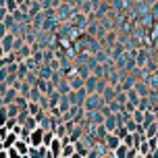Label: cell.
I'll list each match as a JSON object with an SVG mask.
<instances>
[{
    "instance_id": "obj_1",
    "label": "cell",
    "mask_w": 158,
    "mask_h": 158,
    "mask_svg": "<svg viewBox=\"0 0 158 158\" xmlns=\"http://www.w3.org/2000/svg\"><path fill=\"white\" fill-rule=\"evenodd\" d=\"M104 98H100V94H87V98H85V102H83V108H85V112H94V110H98V108H102L104 106Z\"/></svg>"
},
{
    "instance_id": "obj_2",
    "label": "cell",
    "mask_w": 158,
    "mask_h": 158,
    "mask_svg": "<svg viewBox=\"0 0 158 158\" xmlns=\"http://www.w3.org/2000/svg\"><path fill=\"white\" fill-rule=\"evenodd\" d=\"M67 96H69V102L71 104H81L83 106V102H85V98H87V89H85V85L79 87V89H69Z\"/></svg>"
},
{
    "instance_id": "obj_3",
    "label": "cell",
    "mask_w": 158,
    "mask_h": 158,
    "mask_svg": "<svg viewBox=\"0 0 158 158\" xmlns=\"http://www.w3.org/2000/svg\"><path fill=\"white\" fill-rule=\"evenodd\" d=\"M104 143H106V148L108 150H117L118 148V143H121V137H118L117 133H106V137H104Z\"/></svg>"
},
{
    "instance_id": "obj_4",
    "label": "cell",
    "mask_w": 158,
    "mask_h": 158,
    "mask_svg": "<svg viewBox=\"0 0 158 158\" xmlns=\"http://www.w3.org/2000/svg\"><path fill=\"white\" fill-rule=\"evenodd\" d=\"M15 33L8 31L4 38H2V48H4V52H10V50H15Z\"/></svg>"
},
{
    "instance_id": "obj_5",
    "label": "cell",
    "mask_w": 158,
    "mask_h": 158,
    "mask_svg": "<svg viewBox=\"0 0 158 158\" xmlns=\"http://www.w3.org/2000/svg\"><path fill=\"white\" fill-rule=\"evenodd\" d=\"M17 96H19L17 87H6V89H4V98L0 100V104H10V102H15Z\"/></svg>"
},
{
    "instance_id": "obj_6",
    "label": "cell",
    "mask_w": 158,
    "mask_h": 158,
    "mask_svg": "<svg viewBox=\"0 0 158 158\" xmlns=\"http://www.w3.org/2000/svg\"><path fill=\"white\" fill-rule=\"evenodd\" d=\"M98 75H87L85 77V89H87V94H94L96 92V85H98Z\"/></svg>"
},
{
    "instance_id": "obj_7",
    "label": "cell",
    "mask_w": 158,
    "mask_h": 158,
    "mask_svg": "<svg viewBox=\"0 0 158 158\" xmlns=\"http://www.w3.org/2000/svg\"><path fill=\"white\" fill-rule=\"evenodd\" d=\"M104 127H106L108 133H112L117 129V114H106L104 117Z\"/></svg>"
},
{
    "instance_id": "obj_8",
    "label": "cell",
    "mask_w": 158,
    "mask_h": 158,
    "mask_svg": "<svg viewBox=\"0 0 158 158\" xmlns=\"http://www.w3.org/2000/svg\"><path fill=\"white\" fill-rule=\"evenodd\" d=\"M104 98V102L108 104V102H112V100H114V98H117V92H114V89H110V87H104L102 89V94H100Z\"/></svg>"
},
{
    "instance_id": "obj_9",
    "label": "cell",
    "mask_w": 158,
    "mask_h": 158,
    "mask_svg": "<svg viewBox=\"0 0 158 158\" xmlns=\"http://www.w3.org/2000/svg\"><path fill=\"white\" fill-rule=\"evenodd\" d=\"M44 131H46V129H38V131L29 133V137H31V142L35 143V146H42V139H44Z\"/></svg>"
},
{
    "instance_id": "obj_10",
    "label": "cell",
    "mask_w": 158,
    "mask_h": 158,
    "mask_svg": "<svg viewBox=\"0 0 158 158\" xmlns=\"http://www.w3.org/2000/svg\"><path fill=\"white\" fill-rule=\"evenodd\" d=\"M69 85H71V89H79V87H83L85 85V77H73L71 81H69Z\"/></svg>"
},
{
    "instance_id": "obj_11",
    "label": "cell",
    "mask_w": 158,
    "mask_h": 158,
    "mask_svg": "<svg viewBox=\"0 0 158 158\" xmlns=\"http://www.w3.org/2000/svg\"><path fill=\"white\" fill-rule=\"evenodd\" d=\"M6 112H8V118H15V117H19V104H6Z\"/></svg>"
},
{
    "instance_id": "obj_12",
    "label": "cell",
    "mask_w": 158,
    "mask_h": 158,
    "mask_svg": "<svg viewBox=\"0 0 158 158\" xmlns=\"http://www.w3.org/2000/svg\"><path fill=\"white\" fill-rule=\"evenodd\" d=\"M27 110H29V114H31V117H35V118L40 117V106H38V102L29 100V102H27Z\"/></svg>"
},
{
    "instance_id": "obj_13",
    "label": "cell",
    "mask_w": 158,
    "mask_h": 158,
    "mask_svg": "<svg viewBox=\"0 0 158 158\" xmlns=\"http://www.w3.org/2000/svg\"><path fill=\"white\" fill-rule=\"evenodd\" d=\"M50 148H52V152H50V156H60V139H52L50 142Z\"/></svg>"
},
{
    "instance_id": "obj_14",
    "label": "cell",
    "mask_w": 158,
    "mask_h": 158,
    "mask_svg": "<svg viewBox=\"0 0 158 158\" xmlns=\"http://www.w3.org/2000/svg\"><path fill=\"white\" fill-rule=\"evenodd\" d=\"M15 148H17V152H19L21 156H27V154H29V148H27L25 142H15Z\"/></svg>"
},
{
    "instance_id": "obj_15",
    "label": "cell",
    "mask_w": 158,
    "mask_h": 158,
    "mask_svg": "<svg viewBox=\"0 0 158 158\" xmlns=\"http://www.w3.org/2000/svg\"><path fill=\"white\" fill-rule=\"evenodd\" d=\"M15 142H17V131L6 135V139L2 142V148H10V146H15Z\"/></svg>"
},
{
    "instance_id": "obj_16",
    "label": "cell",
    "mask_w": 158,
    "mask_h": 158,
    "mask_svg": "<svg viewBox=\"0 0 158 158\" xmlns=\"http://www.w3.org/2000/svg\"><path fill=\"white\" fill-rule=\"evenodd\" d=\"M146 129H148V131H146V139H148V137H154V135H156V131H158L156 121H154V123H150V125H146Z\"/></svg>"
},
{
    "instance_id": "obj_17",
    "label": "cell",
    "mask_w": 158,
    "mask_h": 158,
    "mask_svg": "<svg viewBox=\"0 0 158 158\" xmlns=\"http://www.w3.org/2000/svg\"><path fill=\"white\" fill-rule=\"evenodd\" d=\"M6 10L8 13H15V10H19V0H6Z\"/></svg>"
},
{
    "instance_id": "obj_18",
    "label": "cell",
    "mask_w": 158,
    "mask_h": 158,
    "mask_svg": "<svg viewBox=\"0 0 158 158\" xmlns=\"http://www.w3.org/2000/svg\"><path fill=\"white\" fill-rule=\"evenodd\" d=\"M127 152H129V146H127V143H118V148L114 150V154L123 158V156H127Z\"/></svg>"
},
{
    "instance_id": "obj_19",
    "label": "cell",
    "mask_w": 158,
    "mask_h": 158,
    "mask_svg": "<svg viewBox=\"0 0 158 158\" xmlns=\"http://www.w3.org/2000/svg\"><path fill=\"white\" fill-rule=\"evenodd\" d=\"M8 121V112H6V106H2L0 108V127H4Z\"/></svg>"
},
{
    "instance_id": "obj_20",
    "label": "cell",
    "mask_w": 158,
    "mask_h": 158,
    "mask_svg": "<svg viewBox=\"0 0 158 158\" xmlns=\"http://www.w3.org/2000/svg\"><path fill=\"white\" fill-rule=\"evenodd\" d=\"M60 156H75V146H67V148L60 152Z\"/></svg>"
},
{
    "instance_id": "obj_21",
    "label": "cell",
    "mask_w": 158,
    "mask_h": 158,
    "mask_svg": "<svg viewBox=\"0 0 158 158\" xmlns=\"http://www.w3.org/2000/svg\"><path fill=\"white\" fill-rule=\"evenodd\" d=\"M118 104H125L127 102V94H117V98H114Z\"/></svg>"
},
{
    "instance_id": "obj_22",
    "label": "cell",
    "mask_w": 158,
    "mask_h": 158,
    "mask_svg": "<svg viewBox=\"0 0 158 158\" xmlns=\"http://www.w3.org/2000/svg\"><path fill=\"white\" fill-rule=\"evenodd\" d=\"M8 15V10H6V6H0V23L4 21V17Z\"/></svg>"
},
{
    "instance_id": "obj_23",
    "label": "cell",
    "mask_w": 158,
    "mask_h": 158,
    "mask_svg": "<svg viewBox=\"0 0 158 158\" xmlns=\"http://www.w3.org/2000/svg\"><path fill=\"white\" fill-rule=\"evenodd\" d=\"M6 33H8V27H6L4 23H0V38H4Z\"/></svg>"
},
{
    "instance_id": "obj_24",
    "label": "cell",
    "mask_w": 158,
    "mask_h": 158,
    "mask_svg": "<svg viewBox=\"0 0 158 158\" xmlns=\"http://www.w3.org/2000/svg\"><path fill=\"white\" fill-rule=\"evenodd\" d=\"M6 75H8V71L2 67V69H0V81H4V79H6Z\"/></svg>"
},
{
    "instance_id": "obj_25",
    "label": "cell",
    "mask_w": 158,
    "mask_h": 158,
    "mask_svg": "<svg viewBox=\"0 0 158 158\" xmlns=\"http://www.w3.org/2000/svg\"><path fill=\"white\" fill-rule=\"evenodd\" d=\"M135 89H137V94H142V96H146V92H148V87H143V85H137Z\"/></svg>"
},
{
    "instance_id": "obj_26",
    "label": "cell",
    "mask_w": 158,
    "mask_h": 158,
    "mask_svg": "<svg viewBox=\"0 0 158 158\" xmlns=\"http://www.w3.org/2000/svg\"><path fill=\"white\" fill-rule=\"evenodd\" d=\"M79 73H81V77H87V75H89V73H87V69H85V67H81V69H79Z\"/></svg>"
},
{
    "instance_id": "obj_27",
    "label": "cell",
    "mask_w": 158,
    "mask_h": 158,
    "mask_svg": "<svg viewBox=\"0 0 158 158\" xmlns=\"http://www.w3.org/2000/svg\"><path fill=\"white\" fill-rule=\"evenodd\" d=\"M152 156H158V143H156V148H154V152H152Z\"/></svg>"
},
{
    "instance_id": "obj_28",
    "label": "cell",
    "mask_w": 158,
    "mask_h": 158,
    "mask_svg": "<svg viewBox=\"0 0 158 158\" xmlns=\"http://www.w3.org/2000/svg\"><path fill=\"white\" fill-rule=\"evenodd\" d=\"M4 54H6V52H4V48L0 46V58H2V56H4Z\"/></svg>"
},
{
    "instance_id": "obj_29",
    "label": "cell",
    "mask_w": 158,
    "mask_h": 158,
    "mask_svg": "<svg viewBox=\"0 0 158 158\" xmlns=\"http://www.w3.org/2000/svg\"><path fill=\"white\" fill-rule=\"evenodd\" d=\"M0 46H2V38H0Z\"/></svg>"
}]
</instances>
